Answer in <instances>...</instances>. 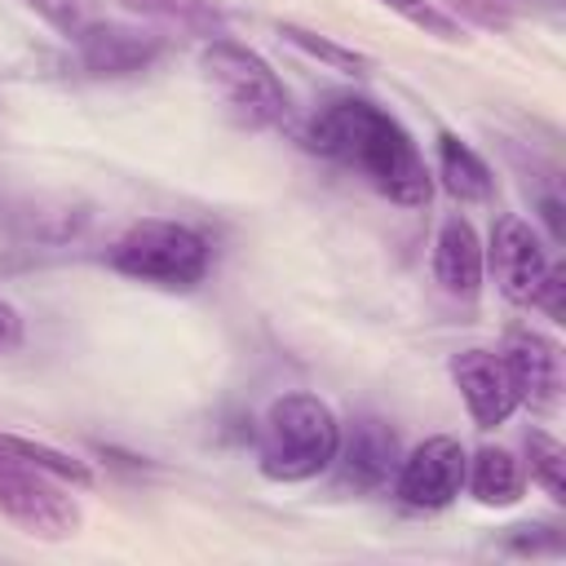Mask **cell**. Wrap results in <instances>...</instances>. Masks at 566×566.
Returning <instances> with one entry per match:
<instances>
[{"instance_id": "6", "label": "cell", "mask_w": 566, "mask_h": 566, "mask_svg": "<svg viewBox=\"0 0 566 566\" xmlns=\"http://www.w3.org/2000/svg\"><path fill=\"white\" fill-rule=\"evenodd\" d=\"M464 447L460 438L451 433H433L424 438L420 447H411L398 469H394V495L407 504V509H420V513H433V509H447L460 486H464Z\"/></svg>"}, {"instance_id": "4", "label": "cell", "mask_w": 566, "mask_h": 566, "mask_svg": "<svg viewBox=\"0 0 566 566\" xmlns=\"http://www.w3.org/2000/svg\"><path fill=\"white\" fill-rule=\"evenodd\" d=\"M199 66H203L208 84L217 88V97L243 124L270 128V124H283L287 119V111H292L287 88H283V80L274 75V66L256 49H248V44H239L230 35H217V40L203 44Z\"/></svg>"}, {"instance_id": "17", "label": "cell", "mask_w": 566, "mask_h": 566, "mask_svg": "<svg viewBox=\"0 0 566 566\" xmlns=\"http://www.w3.org/2000/svg\"><path fill=\"white\" fill-rule=\"evenodd\" d=\"M279 35H283L292 49H301L305 57H314V62H323V66H332V71H349V75H358V71H367V66H371L358 49H345V44H336L332 35H318V31H310V27L283 22V27H279Z\"/></svg>"}, {"instance_id": "15", "label": "cell", "mask_w": 566, "mask_h": 566, "mask_svg": "<svg viewBox=\"0 0 566 566\" xmlns=\"http://www.w3.org/2000/svg\"><path fill=\"white\" fill-rule=\"evenodd\" d=\"M119 4L146 22H159L186 35H208V40L226 35V13L217 0H119Z\"/></svg>"}, {"instance_id": "1", "label": "cell", "mask_w": 566, "mask_h": 566, "mask_svg": "<svg viewBox=\"0 0 566 566\" xmlns=\"http://www.w3.org/2000/svg\"><path fill=\"white\" fill-rule=\"evenodd\" d=\"M305 146L354 168L363 181H371L385 199L402 208H424L433 195V177L416 137L398 124V115H389L371 97L345 93L318 106L305 124Z\"/></svg>"}, {"instance_id": "8", "label": "cell", "mask_w": 566, "mask_h": 566, "mask_svg": "<svg viewBox=\"0 0 566 566\" xmlns=\"http://www.w3.org/2000/svg\"><path fill=\"white\" fill-rule=\"evenodd\" d=\"M80 66L97 80H119V75H137V71H150L168 40L159 31H142V27H119V22H93L80 40Z\"/></svg>"}, {"instance_id": "11", "label": "cell", "mask_w": 566, "mask_h": 566, "mask_svg": "<svg viewBox=\"0 0 566 566\" xmlns=\"http://www.w3.org/2000/svg\"><path fill=\"white\" fill-rule=\"evenodd\" d=\"M500 354L517 385V402H526L535 411H553L562 398V349L535 327H513L504 336Z\"/></svg>"}, {"instance_id": "20", "label": "cell", "mask_w": 566, "mask_h": 566, "mask_svg": "<svg viewBox=\"0 0 566 566\" xmlns=\"http://www.w3.org/2000/svg\"><path fill=\"white\" fill-rule=\"evenodd\" d=\"M53 31H62L66 40H80L93 22H97V0H27Z\"/></svg>"}, {"instance_id": "18", "label": "cell", "mask_w": 566, "mask_h": 566, "mask_svg": "<svg viewBox=\"0 0 566 566\" xmlns=\"http://www.w3.org/2000/svg\"><path fill=\"white\" fill-rule=\"evenodd\" d=\"M526 460H531V478L548 491V500H566V451L553 433L544 429H531L526 433Z\"/></svg>"}, {"instance_id": "19", "label": "cell", "mask_w": 566, "mask_h": 566, "mask_svg": "<svg viewBox=\"0 0 566 566\" xmlns=\"http://www.w3.org/2000/svg\"><path fill=\"white\" fill-rule=\"evenodd\" d=\"M376 4H385L389 13H398L402 22H411L416 31H424V35H433V40H464V27H460V18H451L442 4H433V0H376Z\"/></svg>"}, {"instance_id": "16", "label": "cell", "mask_w": 566, "mask_h": 566, "mask_svg": "<svg viewBox=\"0 0 566 566\" xmlns=\"http://www.w3.org/2000/svg\"><path fill=\"white\" fill-rule=\"evenodd\" d=\"M0 447L13 451V455H22V460H31L44 473H53L66 486H93V469L80 455L62 451V447H49V442H35V438H22V433H0Z\"/></svg>"}, {"instance_id": "3", "label": "cell", "mask_w": 566, "mask_h": 566, "mask_svg": "<svg viewBox=\"0 0 566 566\" xmlns=\"http://www.w3.org/2000/svg\"><path fill=\"white\" fill-rule=\"evenodd\" d=\"M106 261L124 279L150 283V287H164V292H190L208 279L212 243L186 221L146 217L111 243Z\"/></svg>"}, {"instance_id": "10", "label": "cell", "mask_w": 566, "mask_h": 566, "mask_svg": "<svg viewBox=\"0 0 566 566\" xmlns=\"http://www.w3.org/2000/svg\"><path fill=\"white\" fill-rule=\"evenodd\" d=\"M398 433L380 420V416H358L349 424V433L340 429V447H336V478L340 486L367 495V491H380L394 469H398Z\"/></svg>"}, {"instance_id": "14", "label": "cell", "mask_w": 566, "mask_h": 566, "mask_svg": "<svg viewBox=\"0 0 566 566\" xmlns=\"http://www.w3.org/2000/svg\"><path fill=\"white\" fill-rule=\"evenodd\" d=\"M438 177L447 186V195H455L460 203H486L495 190V177L486 168V159L455 133L438 137Z\"/></svg>"}, {"instance_id": "2", "label": "cell", "mask_w": 566, "mask_h": 566, "mask_svg": "<svg viewBox=\"0 0 566 566\" xmlns=\"http://www.w3.org/2000/svg\"><path fill=\"white\" fill-rule=\"evenodd\" d=\"M340 447V420L318 394H283L265 407L256 429V469L270 482H310L332 469Z\"/></svg>"}, {"instance_id": "12", "label": "cell", "mask_w": 566, "mask_h": 566, "mask_svg": "<svg viewBox=\"0 0 566 566\" xmlns=\"http://www.w3.org/2000/svg\"><path fill=\"white\" fill-rule=\"evenodd\" d=\"M433 274L451 296H478L482 292V274H486V252L478 230L464 217H447L438 226L433 239Z\"/></svg>"}, {"instance_id": "13", "label": "cell", "mask_w": 566, "mask_h": 566, "mask_svg": "<svg viewBox=\"0 0 566 566\" xmlns=\"http://www.w3.org/2000/svg\"><path fill=\"white\" fill-rule=\"evenodd\" d=\"M464 486L473 491L478 504L486 509H509L522 500L526 491V469L509 447H482L469 464H464Z\"/></svg>"}, {"instance_id": "21", "label": "cell", "mask_w": 566, "mask_h": 566, "mask_svg": "<svg viewBox=\"0 0 566 566\" xmlns=\"http://www.w3.org/2000/svg\"><path fill=\"white\" fill-rule=\"evenodd\" d=\"M451 9V18H473V22H486V27H504L513 13H522L526 9V0H447Z\"/></svg>"}, {"instance_id": "5", "label": "cell", "mask_w": 566, "mask_h": 566, "mask_svg": "<svg viewBox=\"0 0 566 566\" xmlns=\"http://www.w3.org/2000/svg\"><path fill=\"white\" fill-rule=\"evenodd\" d=\"M0 517L31 539H71L80 531V504L66 495V482L35 469L31 460L0 447Z\"/></svg>"}, {"instance_id": "7", "label": "cell", "mask_w": 566, "mask_h": 566, "mask_svg": "<svg viewBox=\"0 0 566 566\" xmlns=\"http://www.w3.org/2000/svg\"><path fill=\"white\" fill-rule=\"evenodd\" d=\"M491 270H495V283L500 292L522 305V310H535L548 274H553V261L539 243V234L531 230V221L522 217H500L495 230H491Z\"/></svg>"}, {"instance_id": "22", "label": "cell", "mask_w": 566, "mask_h": 566, "mask_svg": "<svg viewBox=\"0 0 566 566\" xmlns=\"http://www.w3.org/2000/svg\"><path fill=\"white\" fill-rule=\"evenodd\" d=\"M22 345V314L0 296V354H13Z\"/></svg>"}, {"instance_id": "9", "label": "cell", "mask_w": 566, "mask_h": 566, "mask_svg": "<svg viewBox=\"0 0 566 566\" xmlns=\"http://www.w3.org/2000/svg\"><path fill=\"white\" fill-rule=\"evenodd\" d=\"M451 376H455V389H460L478 429H495L522 407L517 385L509 376V363L495 349H460L451 358Z\"/></svg>"}]
</instances>
